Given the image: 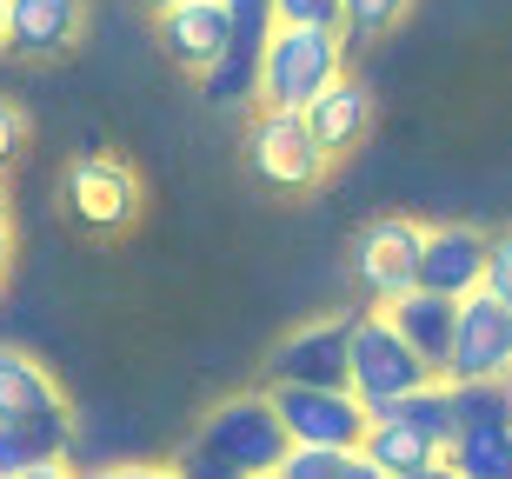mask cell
<instances>
[{
	"mask_svg": "<svg viewBox=\"0 0 512 479\" xmlns=\"http://www.w3.org/2000/svg\"><path fill=\"white\" fill-rule=\"evenodd\" d=\"M286 453V426H280V406L273 393H233L220 400L200 420L187 446H180V460L173 473H200V479H273Z\"/></svg>",
	"mask_w": 512,
	"mask_h": 479,
	"instance_id": "cell-1",
	"label": "cell"
},
{
	"mask_svg": "<svg viewBox=\"0 0 512 479\" xmlns=\"http://www.w3.org/2000/svg\"><path fill=\"white\" fill-rule=\"evenodd\" d=\"M453 386V433H446V473L512 479V380H446Z\"/></svg>",
	"mask_w": 512,
	"mask_h": 479,
	"instance_id": "cell-2",
	"label": "cell"
},
{
	"mask_svg": "<svg viewBox=\"0 0 512 479\" xmlns=\"http://www.w3.org/2000/svg\"><path fill=\"white\" fill-rule=\"evenodd\" d=\"M346 74V40L340 27H286L273 20L260 54V87H253V107H306V100L333 87Z\"/></svg>",
	"mask_w": 512,
	"mask_h": 479,
	"instance_id": "cell-3",
	"label": "cell"
},
{
	"mask_svg": "<svg viewBox=\"0 0 512 479\" xmlns=\"http://www.w3.org/2000/svg\"><path fill=\"white\" fill-rule=\"evenodd\" d=\"M426 380H439V373L419 360L413 340H406L380 307L353 313V333H346V386L360 393L366 413L386 406V400H399V393H413V386H426Z\"/></svg>",
	"mask_w": 512,
	"mask_h": 479,
	"instance_id": "cell-4",
	"label": "cell"
},
{
	"mask_svg": "<svg viewBox=\"0 0 512 479\" xmlns=\"http://www.w3.org/2000/svg\"><path fill=\"white\" fill-rule=\"evenodd\" d=\"M247 167L260 173L266 187L306 193V187H320V180H326L333 154L313 140V127H306L300 107H260L253 127H247Z\"/></svg>",
	"mask_w": 512,
	"mask_h": 479,
	"instance_id": "cell-5",
	"label": "cell"
},
{
	"mask_svg": "<svg viewBox=\"0 0 512 479\" xmlns=\"http://www.w3.org/2000/svg\"><path fill=\"white\" fill-rule=\"evenodd\" d=\"M280 406V426L293 446H360L366 440V413L353 386H300V380H273L266 386Z\"/></svg>",
	"mask_w": 512,
	"mask_h": 479,
	"instance_id": "cell-6",
	"label": "cell"
},
{
	"mask_svg": "<svg viewBox=\"0 0 512 479\" xmlns=\"http://www.w3.org/2000/svg\"><path fill=\"white\" fill-rule=\"evenodd\" d=\"M512 360V307H499L486 287L459 293L453 346L439 360V380H499Z\"/></svg>",
	"mask_w": 512,
	"mask_h": 479,
	"instance_id": "cell-7",
	"label": "cell"
},
{
	"mask_svg": "<svg viewBox=\"0 0 512 479\" xmlns=\"http://www.w3.org/2000/svg\"><path fill=\"white\" fill-rule=\"evenodd\" d=\"M74 460V406H27L0 420V479H47Z\"/></svg>",
	"mask_w": 512,
	"mask_h": 479,
	"instance_id": "cell-8",
	"label": "cell"
},
{
	"mask_svg": "<svg viewBox=\"0 0 512 479\" xmlns=\"http://www.w3.org/2000/svg\"><path fill=\"white\" fill-rule=\"evenodd\" d=\"M67 213L87 233H127L140 220V180L114 154H80L67 167Z\"/></svg>",
	"mask_w": 512,
	"mask_h": 479,
	"instance_id": "cell-9",
	"label": "cell"
},
{
	"mask_svg": "<svg viewBox=\"0 0 512 479\" xmlns=\"http://www.w3.org/2000/svg\"><path fill=\"white\" fill-rule=\"evenodd\" d=\"M419 240H426V227L419 220H373V227L353 240V280H360V293L373 300V307H386V300H399L406 287H419Z\"/></svg>",
	"mask_w": 512,
	"mask_h": 479,
	"instance_id": "cell-10",
	"label": "cell"
},
{
	"mask_svg": "<svg viewBox=\"0 0 512 479\" xmlns=\"http://www.w3.org/2000/svg\"><path fill=\"white\" fill-rule=\"evenodd\" d=\"M153 40H160V54L180 74L207 80L213 60L227 54V0H173V7H153Z\"/></svg>",
	"mask_w": 512,
	"mask_h": 479,
	"instance_id": "cell-11",
	"label": "cell"
},
{
	"mask_svg": "<svg viewBox=\"0 0 512 479\" xmlns=\"http://www.w3.org/2000/svg\"><path fill=\"white\" fill-rule=\"evenodd\" d=\"M346 333H353V313H333V320H313L300 333H286L273 346V380H300V386H346Z\"/></svg>",
	"mask_w": 512,
	"mask_h": 479,
	"instance_id": "cell-12",
	"label": "cell"
},
{
	"mask_svg": "<svg viewBox=\"0 0 512 479\" xmlns=\"http://www.w3.org/2000/svg\"><path fill=\"white\" fill-rule=\"evenodd\" d=\"M87 27V0H7L0 47L20 60H60Z\"/></svg>",
	"mask_w": 512,
	"mask_h": 479,
	"instance_id": "cell-13",
	"label": "cell"
},
{
	"mask_svg": "<svg viewBox=\"0 0 512 479\" xmlns=\"http://www.w3.org/2000/svg\"><path fill=\"white\" fill-rule=\"evenodd\" d=\"M486 273V233L479 227H426L419 240V287L433 293H473Z\"/></svg>",
	"mask_w": 512,
	"mask_h": 479,
	"instance_id": "cell-14",
	"label": "cell"
},
{
	"mask_svg": "<svg viewBox=\"0 0 512 479\" xmlns=\"http://www.w3.org/2000/svg\"><path fill=\"white\" fill-rule=\"evenodd\" d=\"M360 453H366V466H373V479H433V473H446V446L413 433L406 420H386V413L366 420Z\"/></svg>",
	"mask_w": 512,
	"mask_h": 479,
	"instance_id": "cell-15",
	"label": "cell"
},
{
	"mask_svg": "<svg viewBox=\"0 0 512 479\" xmlns=\"http://www.w3.org/2000/svg\"><path fill=\"white\" fill-rule=\"evenodd\" d=\"M300 114H306V127H313V140L340 160V154H353V147L366 140V127H373V94H366L360 80L340 74L333 87H320V94L306 100Z\"/></svg>",
	"mask_w": 512,
	"mask_h": 479,
	"instance_id": "cell-16",
	"label": "cell"
},
{
	"mask_svg": "<svg viewBox=\"0 0 512 479\" xmlns=\"http://www.w3.org/2000/svg\"><path fill=\"white\" fill-rule=\"evenodd\" d=\"M386 320L413 340V353L426 366L439 373V360H446V346H453V313H459V300L453 293H433V287H406L399 300H386Z\"/></svg>",
	"mask_w": 512,
	"mask_h": 479,
	"instance_id": "cell-17",
	"label": "cell"
},
{
	"mask_svg": "<svg viewBox=\"0 0 512 479\" xmlns=\"http://www.w3.org/2000/svg\"><path fill=\"white\" fill-rule=\"evenodd\" d=\"M54 400H67L54 386V373H47L34 353L0 346V420H7V413H27V406H54Z\"/></svg>",
	"mask_w": 512,
	"mask_h": 479,
	"instance_id": "cell-18",
	"label": "cell"
},
{
	"mask_svg": "<svg viewBox=\"0 0 512 479\" xmlns=\"http://www.w3.org/2000/svg\"><path fill=\"white\" fill-rule=\"evenodd\" d=\"M273 479H373V466H366L360 446H293L286 440Z\"/></svg>",
	"mask_w": 512,
	"mask_h": 479,
	"instance_id": "cell-19",
	"label": "cell"
},
{
	"mask_svg": "<svg viewBox=\"0 0 512 479\" xmlns=\"http://www.w3.org/2000/svg\"><path fill=\"white\" fill-rule=\"evenodd\" d=\"M413 0H340V40L346 47H366V40L393 34L399 20H406Z\"/></svg>",
	"mask_w": 512,
	"mask_h": 479,
	"instance_id": "cell-20",
	"label": "cell"
},
{
	"mask_svg": "<svg viewBox=\"0 0 512 479\" xmlns=\"http://www.w3.org/2000/svg\"><path fill=\"white\" fill-rule=\"evenodd\" d=\"M479 287L493 293L499 307H512V233L486 240V273H479Z\"/></svg>",
	"mask_w": 512,
	"mask_h": 479,
	"instance_id": "cell-21",
	"label": "cell"
},
{
	"mask_svg": "<svg viewBox=\"0 0 512 479\" xmlns=\"http://www.w3.org/2000/svg\"><path fill=\"white\" fill-rule=\"evenodd\" d=\"M273 20H286V27H340V0H273Z\"/></svg>",
	"mask_w": 512,
	"mask_h": 479,
	"instance_id": "cell-22",
	"label": "cell"
},
{
	"mask_svg": "<svg viewBox=\"0 0 512 479\" xmlns=\"http://www.w3.org/2000/svg\"><path fill=\"white\" fill-rule=\"evenodd\" d=\"M20 147H27V114H20L14 100H0V167H7Z\"/></svg>",
	"mask_w": 512,
	"mask_h": 479,
	"instance_id": "cell-23",
	"label": "cell"
},
{
	"mask_svg": "<svg viewBox=\"0 0 512 479\" xmlns=\"http://www.w3.org/2000/svg\"><path fill=\"white\" fill-rule=\"evenodd\" d=\"M7 260H14V227L0 233V280H7Z\"/></svg>",
	"mask_w": 512,
	"mask_h": 479,
	"instance_id": "cell-24",
	"label": "cell"
},
{
	"mask_svg": "<svg viewBox=\"0 0 512 479\" xmlns=\"http://www.w3.org/2000/svg\"><path fill=\"white\" fill-rule=\"evenodd\" d=\"M7 227H14V220H7V187H0V233H7Z\"/></svg>",
	"mask_w": 512,
	"mask_h": 479,
	"instance_id": "cell-25",
	"label": "cell"
},
{
	"mask_svg": "<svg viewBox=\"0 0 512 479\" xmlns=\"http://www.w3.org/2000/svg\"><path fill=\"white\" fill-rule=\"evenodd\" d=\"M0 34H7V0H0Z\"/></svg>",
	"mask_w": 512,
	"mask_h": 479,
	"instance_id": "cell-26",
	"label": "cell"
},
{
	"mask_svg": "<svg viewBox=\"0 0 512 479\" xmlns=\"http://www.w3.org/2000/svg\"><path fill=\"white\" fill-rule=\"evenodd\" d=\"M140 7H173V0H140Z\"/></svg>",
	"mask_w": 512,
	"mask_h": 479,
	"instance_id": "cell-27",
	"label": "cell"
},
{
	"mask_svg": "<svg viewBox=\"0 0 512 479\" xmlns=\"http://www.w3.org/2000/svg\"><path fill=\"white\" fill-rule=\"evenodd\" d=\"M506 380H512V360H506Z\"/></svg>",
	"mask_w": 512,
	"mask_h": 479,
	"instance_id": "cell-28",
	"label": "cell"
}]
</instances>
